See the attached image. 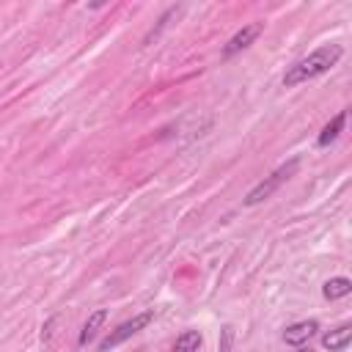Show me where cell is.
<instances>
[{
	"label": "cell",
	"mask_w": 352,
	"mask_h": 352,
	"mask_svg": "<svg viewBox=\"0 0 352 352\" xmlns=\"http://www.w3.org/2000/svg\"><path fill=\"white\" fill-rule=\"evenodd\" d=\"M341 55H344L341 44H324V47L314 50L308 58H302V60H297L294 66L286 69L283 85H286V88H294V85H300V82H308V80H314V77L330 72V69L341 60Z\"/></svg>",
	"instance_id": "cell-1"
},
{
	"label": "cell",
	"mask_w": 352,
	"mask_h": 352,
	"mask_svg": "<svg viewBox=\"0 0 352 352\" xmlns=\"http://www.w3.org/2000/svg\"><path fill=\"white\" fill-rule=\"evenodd\" d=\"M300 168V160H289L286 165H280L278 170H272L267 179H261L245 198H242V204L245 206H256V204H261V201H267L272 192H278V187L283 184V182H289L292 176H294V170Z\"/></svg>",
	"instance_id": "cell-2"
},
{
	"label": "cell",
	"mask_w": 352,
	"mask_h": 352,
	"mask_svg": "<svg viewBox=\"0 0 352 352\" xmlns=\"http://www.w3.org/2000/svg\"><path fill=\"white\" fill-rule=\"evenodd\" d=\"M151 322H154V311H143V314H138V316H132V319L121 322L116 330H110V333H107V338H102V341H99V352H107V349H113V346L124 344L126 338H132L135 333H140V330H143V327H148Z\"/></svg>",
	"instance_id": "cell-3"
},
{
	"label": "cell",
	"mask_w": 352,
	"mask_h": 352,
	"mask_svg": "<svg viewBox=\"0 0 352 352\" xmlns=\"http://www.w3.org/2000/svg\"><path fill=\"white\" fill-rule=\"evenodd\" d=\"M261 30H264V22H253V25H245L242 30H236V33L228 38V44L223 47V58H231V55L248 50V47L256 41V36H258Z\"/></svg>",
	"instance_id": "cell-4"
},
{
	"label": "cell",
	"mask_w": 352,
	"mask_h": 352,
	"mask_svg": "<svg viewBox=\"0 0 352 352\" xmlns=\"http://www.w3.org/2000/svg\"><path fill=\"white\" fill-rule=\"evenodd\" d=\"M316 330H319V322L316 319H302V322H294V324H289L283 330V341L289 346H302Z\"/></svg>",
	"instance_id": "cell-5"
},
{
	"label": "cell",
	"mask_w": 352,
	"mask_h": 352,
	"mask_svg": "<svg viewBox=\"0 0 352 352\" xmlns=\"http://www.w3.org/2000/svg\"><path fill=\"white\" fill-rule=\"evenodd\" d=\"M349 341H352V324H349V322H344V324H338L336 330H330V333L322 336V346L330 349V352H341V349H346Z\"/></svg>",
	"instance_id": "cell-6"
},
{
	"label": "cell",
	"mask_w": 352,
	"mask_h": 352,
	"mask_svg": "<svg viewBox=\"0 0 352 352\" xmlns=\"http://www.w3.org/2000/svg\"><path fill=\"white\" fill-rule=\"evenodd\" d=\"M104 319H107V308H99V311H94V314L88 316V322H85L82 330H80V346H85V344H91V341L96 338V333H99V327L104 324Z\"/></svg>",
	"instance_id": "cell-7"
},
{
	"label": "cell",
	"mask_w": 352,
	"mask_h": 352,
	"mask_svg": "<svg viewBox=\"0 0 352 352\" xmlns=\"http://www.w3.org/2000/svg\"><path fill=\"white\" fill-rule=\"evenodd\" d=\"M344 121H346V113L341 110V113H338V116H336L330 124H324V129H322V132H319V138H316V146H319V148L330 146V143H333V140L341 135V129H344Z\"/></svg>",
	"instance_id": "cell-8"
},
{
	"label": "cell",
	"mask_w": 352,
	"mask_h": 352,
	"mask_svg": "<svg viewBox=\"0 0 352 352\" xmlns=\"http://www.w3.org/2000/svg\"><path fill=\"white\" fill-rule=\"evenodd\" d=\"M349 292H352V280H349V278H344V275L330 278V280L322 286L324 300H341V297H346Z\"/></svg>",
	"instance_id": "cell-9"
},
{
	"label": "cell",
	"mask_w": 352,
	"mask_h": 352,
	"mask_svg": "<svg viewBox=\"0 0 352 352\" xmlns=\"http://www.w3.org/2000/svg\"><path fill=\"white\" fill-rule=\"evenodd\" d=\"M204 344V336L198 330H184L176 341H173V352H198Z\"/></svg>",
	"instance_id": "cell-10"
},
{
	"label": "cell",
	"mask_w": 352,
	"mask_h": 352,
	"mask_svg": "<svg viewBox=\"0 0 352 352\" xmlns=\"http://www.w3.org/2000/svg\"><path fill=\"white\" fill-rule=\"evenodd\" d=\"M176 14H179V6H173V8H168V11L162 14V19H160V25H157V28H154V30H151V33L146 36V41H143V44H148L151 38H157V36H160V30H162V28H165V25L170 22V16H176Z\"/></svg>",
	"instance_id": "cell-11"
},
{
	"label": "cell",
	"mask_w": 352,
	"mask_h": 352,
	"mask_svg": "<svg viewBox=\"0 0 352 352\" xmlns=\"http://www.w3.org/2000/svg\"><path fill=\"white\" fill-rule=\"evenodd\" d=\"M220 333H223V341H220V352H228V349H231V341H234V330H231V324H226Z\"/></svg>",
	"instance_id": "cell-12"
},
{
	"label": "cell",
	"mask_w": 352,
	"mask_h": 352,
	"mask_svg": "<svg viewBox=\"0 0 352 352\" xmlns=\"http://www.w3.org/2000/svg\"><path fill=\"white\" fill-rule=\"evenodd\" d=\"M297 352H314V349H308V346H300V349H297Z\"/></svg>",
	"instance_id": "cell-13"
}]
</instances>
